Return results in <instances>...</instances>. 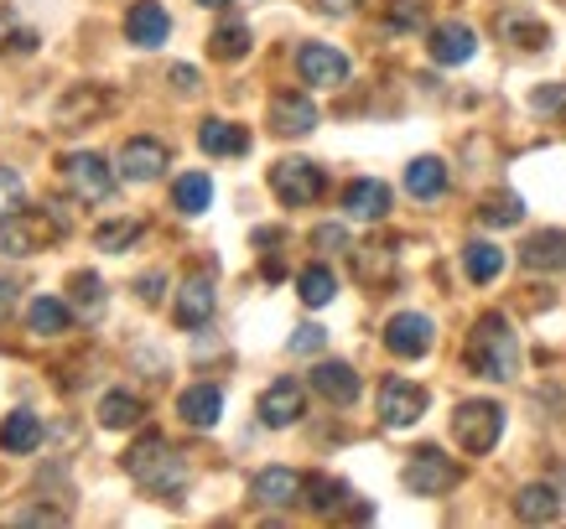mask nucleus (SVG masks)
<instances>
[{
  "instance_id": "6",
  "label": "nucleus",
  "mask_w": 566,
  "mask_h": 529,
  "mask_svg": "<svg viewBox=\"0 0 566 529\" xmlns=\"http://www.w3.org/2000/svg\"><path fill=\"white\" fill-rule=\"evenodd\" d=\"M115 177H120V171H109V161H104L99 151L63 156V182H69V192L78 203H104V198L115 192Z\"/></svg>"
},
{
  "instance_id": "40",
  "label": "nucleus",
  "mask_w": 566,
  "mask_h": 529,
  "mask_svg": "<svg viewBox=\"0 0 566 529\" xmlns=\"http://www.w3.org/2000/svg\"><path fill=\"white\" fill-rule=\"evenodd\" d=\"M531 104L541 115H566V84H541L531 94Z\"/></svg>"
},
{
  "instance_id": "43",
  "label": "nucleus",
  "mask_w": 566,
  "mask_h": 529,
  "mask_svg": "<svg viewBox=\"0 0 566 529\" xmlns=\"http://www.w3.org/2000/svg\"><path fill=\"white\" fill-rule=\"evenodd\" d=\"M17 525H69V514L63 509H21Z\"/></svg>"
},
{
  "instance_id": "27",
  "label": "nucleus",
  "mask_w": 566,
  "mask_h": 529,
  "mask_svg": "<svg viewBox=\"0 0 566 529\" xmlns=\"http://www.w3.org/2000/svg\"><path fill=\"white\" fill-rule=\"evenodd\" d=\"M27 327H32L36 338H63V332L73 327L69 301H57V296H36L32 307H27Z\"/></svg>"
},
{
  "instance_id": "17",
  "label": "nucleus",
  "mask_w": 566,
  "mask_h": 529,
  "mask_svg": "<svg viewBox=\"0 0 566 529\" xmlns=\"http://www.w3.org/2000/svg\"><path fill=\"white\" fill-rule=\"evenodd\" d=\"M344 208H348V219L379 223L385 213H390V188H385L379 177H359V182H348L344 188Z\"/></svg>"
},
{
  "instance_id": "41",
  "label": "nucleus",
  "mask_w": 566,
  "mask_h": 529,
  "mask_svg": "<svg viewBox=\"0 0 566 529\" xmlns=\"http://www.w3.org/2000/svg\"><path fill=\"white\" fill-rule=\"evenodd\" d=\"M323 342H327V332L317 322H307L292 332V353H323Z\"/></svg>"
},
{
  "instance_id": "15",
  "label": "nucleus",
  "mask_w": 566,
  "mask_h": 529,
  "mask_svg": "<svg viewBox=\"0 0 566 529\" xmlns=\"http://www.w3.org/2000/svg\"><path fill=\"white\" fill-rule=\"evenodd\" d=\"M125 36H130L136 47H161V42L172 36L167 6H161V0H136V6L125 11Z\"/></svg>"
},
{
  "instance_id": "23",
  "label": "nucleus",
  "mask_w": 566,
  "mask_h": 529,
  "mask_svg": "<svg viewBox=\"0 0 566 529\" xmlns=\"http://www.w3.org/2000/svg\"><path fill=\"white\" fill-rule=\"evenodd\" d=\"M0 446H6L11 457L36 452V446H42V415H32V410H11V415L0 421Z\"/></svg>"
},
{
  "instance_id": "13",
  "label": "nucleus",
  "mask_w": 566,
  "mask_h": 529,
  "mask_svg": "<svg viewBox=\"0 0 566 529\" xmlns=\"http://www.w3.org/2000/svg\"><path fill=\"white\" fill-rule=\"evenodd\" d=\"M250 494H255V504H265V509H292V504L307 498V478L292 473V467H265V473H255Z\"/></svg>"
},
{
  "instance_id": "22",
  "label": "nucleus",
  "mask_w": 566,
  "mask_h": 529,
  "mask_svg": "<svg viewBox=\"0 0 566 529\" xmlns=\"http://www.w3.org/2000/svg\"><path fill=\"white\" fill-rule=\"evenodd\" d=\"M515 519H525V525H551V519H562V494H556L551 483H525L515 494Z\"/></svg>"
},
{
  "instance_id": "32",
  "label": "nucleus",
  "mask_w": 566,
  "mask_h": 529,
  "mask_svg": "<svg viewBox=\"0 0 566 529\" xmlns=\"http://www.w3.org/2000/svg\"><path fill=\"white\" fill-rule=\"evenodd\" d=\"M333 290H338V275L327 271V265H307V271L296 275V296H302L307 307H327Z\"/></svg>"
},
{
  "instance_id": "33",
  "label": "nucleus",
  "mask_w": 566,
  "mask_h": 529,
  "mask_svg": "<svg viewBox=\"0 0 566 529\" xmlns=\"http://www.w3.org/2000/svg\"><path fill=\"white\" fill-rule=\"evenodd\" d=\"M344 504H348V483L312 473V478H307V509H312V514H338Z\"/></svg>"
},
{
  "instance_id": "30",
  "label": "nucleus",
  "mask_w": 566,
  "mask_h": 529,
  "mask_svg": "<svg viewBox=\"0 0 566 529\" xmlns=\"http://www.w3.org/2000/svg\"><path fill=\"white\" fill-rule=\"evenodd\" d=\"M250 47H255V42H250V27H244V21H223L219 32L208 36V52H213L219 63H240V57H250Z\"/></svg>"
},
{
  "instance_id": "44",
  "label": "nucleus",
  "mask_w": 566,
  "mask_h": 529,
  "mask_svg": "<svg viewBox=\"0 0 566 529\" xmlns=\"http://www.w3.org/2000/svg\"><path fill=\"white\" fill-rule=\"evenodd\" d=\"M172 84L182 88V94H198V68H188V63H177V68H172Z\"/></svg>"
},
{
  "instance_id": "28",
  "label": "nucleus",
  "mask_w": 566,
  "mask_h": 529,
  "mask_svg": "<svg viewBox=\"0 0 566 529\" xmlns=\"http://www.w3.org/2000/svg\"><path fill=\"white\" fill-rule=\"evenodd\" d=\"M463 271L473 286H489V281H499V271H504V250L489 240H473L463 250Z\"/></svg>"
},
{
  "instance_id": "35",
  "label": "nucleus",
  "mask_w": 566,
  "mask_h": 529,
  "mask_svg": "<svg viewBox=\"0 0 566 529\" xmlns=\"http://www.w3.org/2000/svg\"><path fill=\"white\" fill-rule=\"evenodd\" d=\"M499 32L510 36V42H520L525 52H541L551 42V32L541 27V21H531V17H520V11H510V17H499Z\"/></svg>"
},
{
  "instance_id": "2",
  "label": "nucleus",
  "mask_w": 566,
  "mask_h": 529,
  "mask_svg": "<svg viewBox=\"0 0 566 529\" xmlns=\"http://www.w3.org/2000/svg\"><path fill=\"white\" fill-rule=\"evenodd\" d=\"M125 473L161 498H177L188 488V462L177 457L172 446H167V436H156V431H146V436L125 452Z\"/></svg>"
},
{
  "instance_id": "8",
  "label": "nucleus",
  "mask_w": 566,
  "mask_h": 529,
  "mask_svg": "<svg viewBox=\"0 0 566 529\" xmlns=\"http://www.w3.org/2000/svg\"><path fill=\"white\" fill-rule=\"evenodd\" d=\"M167 167H172V151H167V140L156 136H130L120 146V156H115V171L125 182H156Z\"/></svg>"
},
{
  "instance_id": "20",
  "label": "nucleus",
  "mask_w": 566,
  "mask_h": 529,
  "mask_svg": "<svg viewBox=\"0 0 566 529\" xmlns=\"http://www.w3.org/2000/svg\"><path fill=\"white\" fill-rule=\"evenodd\" d=\"M172 317H177V327H203L213 317V281L208 275L182 281V290H177V301H172Z\"/></svg>"
},
{
  "instance_id": "38",
  "label": "nucleus",
  "mask_w": 566,
  "mask_h": 529,
  "mask_svg": "<svg viewBox=\"0 0 566 529\" xmlns=\"http://www.w3.org/2000/svg\"><path fill=\"white\" fill-rule=\"evenodd\" d=\"M99 109H104V99L94 94V88H73L69 99H63V109H57V120L73 130V125L84 120V115H99Z\"/></svg>"
},
{
  "instance_id": "26",
  "label": "nucleus",
  "mask_w": 566,
  "mask_h": 529,
  "mask_svg": "<svg viewBox=\"0 0 566 529\" xmlns=\"http://www.w3.org/2000/svg\"><path fill=\"white\" fill-rule=\"evenodd\" d=\"M172 208L177 213H188V219H198V213H208L213 208V182H208V171H182L172 182Z\"/></svg>"
},
{
  "instance_id": "31",
  "label": "nucleus",
  "mask_w": 566,
  "mask_h": 529,
  "mask_svg": "<svg viewBox=\"0 0 566 529\" xmlns=\"http://www.w3.org/2000/svg\"><path fill=\"white\" fill-rule=\"evenodd\" d=\"M140 234H146V223H140V219L99 223V229H94V250H104V255H120V250H130Z\"/></svg>"
},
{
  "instance_id": "19",
  "label": "nucleus",
  "mask_w": 566,
  "mask_h": 529,
  "mask_svg": "<svg viewBox=\"0 0 566 529\" xmlns=\"http://www.w3.org/2000/svg\"><path fill=\"white\" fill-rule=\"evenodd\" d=\"M312 390L323 394L327 405H354V400H359V374L338 359H323L312 369Z\"/></svg>"
},
{
  "instance_id": "47",
  "label": "nucleus",
  "mask_w": 566,
  "mask_h": 529,
  "mask_svg": "<svg viewBox=\"0 0 566 529\" xmlns=\"http://www.w3.org/2000/svg\"><path fill=\"white\" fill-rule=\"evenodd\" d=\"M140 301H161V275H146V281H140Z\"/></svg>"
},
{
  "instance_id": "12",
  "label": "nucleus",
  "mask_w": 566,
  "mask_h": 529,
  "mask_svg": "<svg viewBox=\"0 0 566 529\" xmlns=\"http://www.w3.org/2000/svg\"><path fill=\"white\" fill-rule=\"evenodd\" d=\"M307 415V390L296 384V379H275L271 390L260 394V421L271 431H286V426H296Z\"/></svg>"
},
{
  "instance_id": "48",
  "label": "nucleus",
  "mask_w": 566,
  "mask_h": 529,
  "mask_svg": "<svg viewBox=\"0 0 566 529\" xmlns=\"http://www.w3.org/2000/svg\"><path fill=\"white\" fill-rule=\"evenodd\" d=\"M17 32V17H11V11H0V47H6V36Z\"/></svg>"
},
{
  "instance_id": "4",
  "label": "nucleus",
  "mask_w": 566,
  "mask_h": 529,
  "mask_svg": "<svg viewBox=\"0 0 566 529\" xmlns=\"http://www.w3.org/2000/svg\"><path fill=\"white\" fill-rule=\"evenodd\" d=\"M323 167L317 161H307V156H281L271 167V192L281 198L286 208H307L323 198Z\"/></svg>"
},
{
  "instance_id": "9",
  "label": "nucleus",
  "mask_w": 566,
  "mask_h": 529,
  "mask_svg": "<svg viewBox=\"0 0 566 529\" xmlns=\"http://www.w3.org/2000/svg\"><path fill=\"white\" fill-rule=\"evenodd\" d=\"M385 348H390L395 359H427L431 348H437V327L421 311H395L390 322H385Z\"/></svg>"
},
{
  "instance_id": "18",
  "label": "nucleus",
  "mask_w": 566,
  "mask_h": 529,
  "mask_svg": "<svg viewBox=\"0 0 566 529\" xmlns=\"http://www.w3.org/2000/svg\"><path fill=\"white\" fill-rule=\"evenodd\" d=\"M177 415H182L192 431L219 426V415H223V390H219V384H192V390L177 394Z\"/></svg>"
},
{
  "instance_id": "7",
  "label": "nucleus",
  "mask_w": 566,
  "mask_h": 529,
  "mask_svg": "<svg viewBox=\"0 0 566 529\" xmlns=\"http://www.w3.org/2000/svg\"><path fill=\"white\" fill-rule=\"evenodd\" d=\"M57 234H63L57 219L21 208L11 219H0V255H36V250H48V240H57Z\"/></svg>"
},
{
  "instance_id": "29",
  "label": "nucleus",
  "mask_w": 566,
  "mask_h": 529,
  "mask_svg": "<svg viewBox=\"0 0 566 529\" xmlns=\"http://www.w3.org/2000/svg\"><path fill=\"white\" fill-rule=\"evenodd\" d=\"M140 415H146V405H140L130 390H109L99 400V426L104 431H125V426H136Z\"/></svg>"
},
{
  "instance_id": "36",
  "label": "nucleus",
  "mask_w": 566,
  "mask_h": 529,
  "mask_svg": "<svg viewBox=\"0 0 566 529\" xmlns=\"http://www.w3.org/2000/svg\"><path fill=\"white\" fill-rule=\"evenodd\" d=\"M479 219L489 223V229H515V223L525 219V203H520L515 192H494V198H483Z\"/></svg>"
},
{
  "instance_id": "45",
  "label": "nucleus",
  "mask_w": 566,
  "mask_h": 529,
  "mask_svg": "<svg viewBox=\"0 0 566 529\" xmlns=\"http://www.w3.org/2000/svg\"><path fill=\"white\" fill-rule=\"evenodd\" d=\"M17 311V281H0V322Z\"/></svg>"
},
{
  "instance_id": "24",
  "label": "nucleus",
  "mask_w": 566,
  "mask_h": 529,
  "mask_svg": "<svg viewBox=\"0 0 566 529\" xmlns=\"http://www.w3.org/2000/svg\"><path fill=\"white\" fill-rule=\"evenodd\" d=\"M406 192L431 203V198H442L447 192V161L442 156H416L411 167H406Z\"/></svg>"
},
{
  "instance_id": "5",
  "label": "nucleus",
  "mask_w": 566,
  "mask_h": 529,
  "mask_svg": "<svg viewBox=\"0 0 566 529\" xmlns=\"http://www.w3.org/2000/svg\"><path fill=\"white\" fill-rule=\"evenodd\" d=\"M406 488L411 494H421V498H442V494H452L458 483H463V467L447 457V452H437V446H421V452H411V462H406Z\"/></svg>"
},
{
  "instance_id": "10",
  "label": "nucleus",
  "mask_w": 566,
  "mask_h": 529,
  "mask_svg": "<svg viewBox=\"0 0 566 529\" xmlns=\"http://www.w3.org/2000/svg\"><path fill=\"white\" fill-rule=\"evenodd\" d=\"M427 415V390L411 384V379H385L379 384V421L390 431H406Z\"/></svg>"
},
{
  "instance_id": "42",
  "label": "nucleus",
  "mask_w": 566,
  "mask_h": 529,
  "mask_svg": "<svg viewBox=\"0 0 566 529\" xmlns=\"http://www.w3.org/2000/svg\"><path fill=\"white\" fill-rule=\"evenodd\" d=\"M312 244H317V250H348V229L344 223H323V229L312 234Z\"/></svg>"
},
{
  "instance_id": "3",
  "label": "nucleus",
  "mask_w": 566,
  "mask_h": 529,
  "mask_svg": "<svg viewBox=\"0 0 566 529\" xmlns=\"http://www.w3.org/2000/svg\"><path fill=\"white\" fill-rule=\"evenodd\" d=\"M452 436H458V446H463L468 457L494 452L499 436H504V410L494 400H463V405L452 410Z\"/></svg>"
},
{
  "instance_id": "11",
  "label": "nucleus",
  "mask_w": 566,
  "mask_h": 529,
  "mask_svg": "<svg viewBox=\"0 0 566 529\" xmlns=\"http://www.w3.org/2000/svg\"><path fill=\"white\" fill-rule=\"evenodd\" d=\"M296 73L312 88H338V84H348V57L338 47H327V42H302L296 47Z\"/></svg>"
},
{
  "instance_id": "37",
  "label": "nucleus",
  "mask_w": 566,
  "mask_h": 529,
  "mask_svg": "<svg viewBox=\"0 0 566 529\" xmlns=\"http://www.w3.org/2000/svg\"><path fill=\"white\" fill-rule=\"evenodd\" d=\"M69 290H73V307H78V311H88V317H94V311H104V281H99V275L78 271L69 281Z\"/></svg>"
},
{
  "instance_id": "34",
  "label": "nucleus",
  "mask_w": 566,
  "mask_h": 529,
  "mask_svg": "<svg viewBox=\"0 0 566 529\" xmlns=\"http://www.w3.org/2000/svg\"><path fill=\"white\" fill-rule=\"evenodd\" d=\"M427 21H431L427 0H385V27L390 32H421Z\"/></svg>"
},
{
  "instance_id": "1",
  "label": "nucleus",
  "mask_w": 566,
  "mask_h": 529,
  "mask_svg": "<svg viewBox=\"0 0 566 529\" xmlns=\"http://www.w3.org/2000/svg\"><path fill=\"white\" fill-rule=\"evenodd\" d=\"M468 369L494 379V384L520 374V338L504 311H483L479 322H473V332H468Z\"/></svg>"
},
{
  "instance_id": "16",
  "label": "nucleus",
  "mask_w": 566,
  "mask_h": 529,
  "mask_svg": "<svg viewBox=\"0 0 566 529\" xmlns=\"http://www.w3.org/2000/svg\"><path fill=\"white\" fill-rule=\"evenodd\" d=\"M271 130L275 136H307V130H317V104H312L307 94H275Z\"/></svg>"
},
{
  "instance_id": "14",
  "label": "nucleus",
  "mask_w": 566,
  "mask_h": 529,
  "mask_svg": "<svg viewBox=\"0 0 566 529\" xmlns=\"http://www.w3.org/2000/svg\"><path fill=\"white\" fill-rule=\"evenodd\" d=\"M431 63H442V68H463L468 57L479 52V32L463 27V21H442V27H431Z\"/></svg>"
},
{
  "instance_id": "46",
  "label": "nucleus",
  "mask_w": 566,
  "mask_h": 529,
  "mask_svg": "<svg viewBox=\"0 0 566 529\" xmlns=\"http://www.w3.org/2000/svg\"><path fill=\"white\" fill-rule=\"evenodd\" d=\"M354 6H359V0H317V11H323V17H348Z\"/></svg>"
},
{
  "instance_id": "39",
  "label": "nucleus",
  "mask_w": 566,
  "mask_h": 529,
  "mask_svg": "<svg viewBox=\"0 0 566 529\" xmlns=\"http://www.w3.org/2000/svg\"><path fill=\"white\" fill-rule=\"evenodd\" d=\"M27 208V182H21V171L0 167V219H11Z\"/></svg>"
},
{
  "instance_id": "25",
  "label": "nucleus",
  "mask_w": 566,
  "mask_h": 529,
  "mask_svg": "<svg viewBox=\"0 0 566 529\" xmlns=\"http://www.w3.org/2000/svg\"><path fill=\"white\" fill-rule=\"evenodd\" d=\"M198 146L208 156H244L250 151V136H244V125L234 120H203L198 125Z\"/></svg>"
},
{
  "instance_id": "21",
  "label": "nucleus",
  "mask_w": 566,
  "mask_h": 529,
  "mask_svg": "<svg viewBox=\"0 0 566 529\" xmlns=\"http://www.w3.org/2000/svg\"><path fill=\"white\" fill-rule=\"evenodd\" d=\"M520 265L525 271H566V234L562 229H541L520 244Z\"/></svg>"
},
{
  "instance_id": "49",
  "label": "nucleus",
  "mask_w": 566,
  "mask_h": 529,
  "mask_svg": "<svg viewBox=\"0 0 566 529\" xmlns=\"http://www.w3.org/2000/svg\"><path fill=\"white\" fill-rule=\"evenodd\" d=\"M198 6H229V0H198Z\"/></svg>"
}]
</instances>
